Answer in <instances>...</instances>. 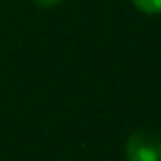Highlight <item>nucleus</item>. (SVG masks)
I'll use <instances>...</instances> for the list:
<instances>
[{"label":"nucleus","mask_w":161,"mask_h":161,"mask_svg":"<svg viewBox=\"0 0 161 161\" xmlns=\"http://www.w3.org/2000/svg\"><path fill=\"white\" fill-rule=\"evenodd\" d=\"M125 153L129 161H161V133L139 129L126 139Z\"/></svg>","instance_id":"obj_1"},{"label":"nucleus","mask_w":161,"mask_h":161,"mask_svg":"<svg viewBox=\"0 0 161 161\" xmlns=\"http://www.w3.org/2000/svg\"><path fill=\"white\" fill-rule=\"evenodd\" d=\"M133 4L145 14H159L161 12V0H133Z\"/></svg>","instance_id":"obj_2"},{"label":"nucleus","mask_w":161,"mask_h":161,"mask_svg":"<svg viewBox=\"0 0 161 161\" xmlns=\"http://www.w3.org/2000/svg\"><path fill=\"white\" fill-rule=\"evenodd\" d=\"M33 2L39 8H55V6H59L63 0H33Z\"/></svg>","instance_id":"obj_3"}]
</instances>
